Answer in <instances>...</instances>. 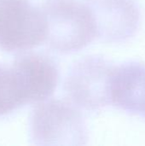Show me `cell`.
<instances>
[{"label":"cell","mask_w":145,"mask_h":146,"mask_svg":"<svg viewBox=\"0 0 145 146\" xmlns=\"http://www.w3.org/2000/svg\"><path fill=\"white\" fill-rule=\"evenodd\" d=\"M46 25L44 42L62 53L77 51L97 37L94 17L79 0H47L40 8Z\"/></svg>","instance_id":"obj_1"},{"label":"cell","mask_w":145,"mask_h":146,"mask_svg":"<svg viewBox=\"0 0 145 146\" xmlns=\"http://www.w3.org/2000/svg\"><path fill=\"white\" fill-rule=\"evenodd\" d=\"M30 134L37 145H80L87 139L79 111L57 99L37 104L30 120Z\"/></svg>","instance_id":"obj_2"},{"label":"cell","mask_w":145,"mask_h":146,"mask_svg":"<svg viewBox=\"0 0 145 146\" xmlns=\"http://www.w3.org/2000/svg\"><path fill=\"white\" fill-rule=\"evenodd\" d=\"M115 67L97 56L77 61L68 71L64 86L75 106L96 110L110 105V84Z\"/></svg>","instance_id":"obj_3"},{"label":"cell","mask_w":145,"mask_h":146,"mask_svg":"<svg viewBox=\"0 0 145 146\" xmlns=\"http://www.w3.org/2000/svg\"><path fill=\"white\" fill-rule=\"evenodd\" d=\"M45 34L40 9L28 0H0V49L27 50L44 42Z\"/></svg>","instance_id":"obj_4"},{"label":"cell","mask_w":145,"mask_h":146,"mask_svg":"<svg viewBox=\"0 0 145 146\" xmlns=\"http://www.w3.org/2000/svg\"><path fill=\"white\" fill-rule=\"evenodd\" d=\"M95 20L97 37L118 43L132 38L140 23V9L135 0H87Z\"/></svg>","instance_id":"obj_5"},{"label":"cell","mask_w":145,"mask_h":146,"mask_svg":"<svg viewBox=\"0 0 145 146\" xmlns=\"http://www.w3.org/2000/svg\"><path fill=\"white\" fill-rule=\"evenodd\" d=\"M11 68L25 104L47 99L57 86V67L46 56L29 53L18 56Z\"/></svg>","instance_id":"obj_6"},{"label":"cell","mask_w":145,"mask_h":146,"mask_svg":"<svg viewBox=\"0 0 145 146\" xmlns=\"http://www.w3.org/2000/svg\"><path fill=\"white\" fill-rule=\"evenodd\" d=\"M111 104L145 118V64L127 62L115 66L110 84Z\"/></svg>","instance_id":"obj_7"},{"label":"cell","mask_w":145,"mask_h":146,"mask_svg":"<svg viewBox=\"0 0 145 146\" xmlns=\"http://www.w3.org/2000/svg\"><path fill=\"white\" fill-rule=\"evenodd\" d=\"M24 104L11 66L0 63V115Z\"/></svg>","instance_id":"obj_8"}]
</instances>
